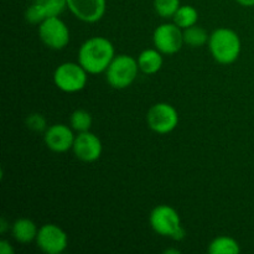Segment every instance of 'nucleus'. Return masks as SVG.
Listing matches in <instances>:
<instances>
[{"mask_svg": "<svg viewBox=\"0 0 254 254\" xmlns=\"http://www.w3.org/2000/svg\"><path fill=\"white\" fill-rule=\"evenodd\" d=\"M116 57V49L109 39L93 36L79 46L77 61L89 74L104 73Z\"/></svg>", "mask_w": 254, "mask_h": 254, "instance_id": "nucleus-1", "label": "nucleus"}, {"mask_svg": "<svg viewBox=\"0 0 254 254\" xmlns=\"http://www.w3.org/2000/svg\"><path fill=\"white\" fill-rule=\"evenodd\" d=\"M208 50L216 62L221 64H232L240 57L242 41L235 30L218 27L210 34Z\"/></svg>", "mask_w": 254, "mask_h": 254, "instance_id": "nucleus-2", "label": "nucleus"}, {"mask_svg": "<svg viewBox=\"0 0 254 254\" xmlns=\"http://www.w3.org/2000/svg\"><path fill=\"white\" fill-rule=\"evenodd\" d=\"M149 225L156 235L161 237L180 241L185 237V230L181 225L178 211L169 205H158L149 215Z\"/></svg>", "mask_w": 254, "mask_h": 254, "instance_id": "nucleus-3", "label": "nucleus"}, {"mask_svg": "<svg viewBox=\"0 0 254 254\" xmlns=\"http://www.w3.org/2000/svg\"><path fill=\"white\" fill-rule=\"evenodd\" d=\"M139 72L140 69L136 59L130 55L121 54L116 55L104 73L107 82L112 88L126 89L134 83Z\"/></svg>", "mask_w": 254, "mask_h": 254, "instance_id": "nucleus-4", "label": "nucleus"}, {"mask_svg": "<svg viewBox=\"0 0 254 254\" xmlns=\"http://www.w3.org/2000/svg\"><path fill=\"white\" fill-rule=\"evenodd\" d=\"M88 72L77 62H64L54 72V83L64 93H77L86 87Z\"/></svg>", "mask_w": 254, "mask_h": 254, "instance_id": "nucleus-5", "label": "nucleus"}, {"mask_svg": "<svg viewBox=\"0 0 254 254\" xmlns=\"http://www.w3.org/2000/svg\"><path fill=\"white\" fill-rule=\"evenodd\" d=\"M179 112L166 102H159L151 106L146 113V124L156 134L165 135L171 133L179 126Z\"/></svg>", "mask_w": 254, "mask_h": 254, "instance_id": "nucleus-6", "label": "nucleus"}, {"mask_svg": "<svg viewBox=\"0 0 254 254\" xmlns=\"http://www.w3.org/2000/svg\"><path fill=\"white\" fill-rule=\"evenodd\" d=\"M39 37L45 46L59 51L69 44L71 34L66 22L60 16H54L40 22Z\"/></svg>", "mask_w": 254, "mask_h": 254, "instance_id": "nucleus-7", "label": "nucleus"}, {"mask_svg": "<svg viewBox=\"0 0 254 254\" xmlns=\"http://www.w3.org/2000/svg\"><path fill=\"white\" fill-rule=\"evenodd\" d=\"M153 44L163 55H175L183 49L184 30L175 22H165L154 30Z\"/></svg>", "mask_w": 254, "mask_h": 254, "instance_id": "nucleus-8", "label": "nucleus"}, {"mask_svg": "<svg viewBox=\"0 0 254 254\" xmlns=\"http://www.w3.org/2000/svg\"><path fill=\"white\" fill-rule=\"evenodd\" d=\"M36 246L46 254H61L67 250L68 236L64 228L55 223H45L39 228Z\"/></svg>", "mask_w": 254, "mask_h": 254, "instance_id": "nucleus-9", "label": "nucleus"}, {"mask_svg": "<svg viewBox=\"0 0 254 254\" xmlns=\"http://www.w3.org/2000/svg\"><path fill=\"white\" fill-rule=\"evenodd\" d=\"M72 151L78 160L83 163H93L102 156L103 145L99 136L88 130L83 133H77Z\"/></svg>", "mask_w": 254, "mask_h": 254, "instance_id": "nucleus-10", "label": "nucleus"}, {"mask_svg": "<svg viewBox=\"0 0 254 254\" xmlns=\"http://www.w3.org/2000/svg\"><path fill=\"white\" fill-rule=\"evenodd\" d=\"M73 131L71 126H66L62 123L52 124V126L47 127V129L45 130V145L54 153L61 154L72 150L74 138H76Z\"/></svg>", "mask_w": 254, "mask_h": 254, "instance_id": "nucleus-11", "label": "nucleus"}, {"mask_svg": "<svg viewBox=\"0 0 254 254\" xmlns=\"http://www.w3.org/2000/svg\"><path fill=\"white\" fill-rule=\"evenodd\" d=\"M67 9L79 21L93 24L106 14L107 0H67Z\"/></svg>", "mask_w": 254, "mask_h": 254, "instance_id": "nucleus-12", "label": "nucleus"}, {"mask_svg": "<svg viewBox=\"0 0 254 254\" xmlns=\"http://www.w3.org/2000/svg\"><path fill=\"white\" fill-rule=\"evenodd\" d=\"M67 9V0H32L25 11V19L30 24L42 22L49 17L60 16Z\"/></svg>", "mask_w": 254, "mask_h": 254, "instance_id": "nucleus-13", "label": "nucleus"}, {"mask_svg": "<svg viewBox=\"0 0 254 254\" xmlns=\"http://www.w3.org/2000/svg\"><path fill=\"white\" fill-rule=\"evenodd\" d=\"M11 236L16 242L21 245H29V243L36 241L39 227L36 223L30 218H17L11 225Z\"/></svg>", "mask_w": 254, "mask_h": 254, "instance_id": "nucleus-14", "label": "nucleus"}, {"mask_svg": "<svg viewBox=\"0 0 254 254\" xmlns=\"http://www.w3.org/2000/svg\"><path fill=\"white\" fill-rule=\"evenodd\" d=\"M139 69L144 74H155L161 69L164 64L163 54L158 49H146L139 54L136 57Z\"/></svg>", "mask_w": 254, "mask_h": 254, "instance_id": "nucleus-15", "label": "nucleus"}, {"mask_svg": "<svg viewBox=\"0 0 254 254\" xmlns=\"http://www.w3.org/2000/svg\"><path fill=\"white\" fill-rule=\"evenodd\" d=\"M210 254H238L241 252V246L230 236H218L213 238L207 248Z\"/></svg>", "mask_w": 254, "mask_h": 254, "instance_id": "nucleus-16", "label": "nucleus"}, {"mask_svg": "<svg viewBox=\"0 0 254 254\" xmlns=\"http://www.w3.org/2000/svg\"><path fill=\"white\" fill-rule=\"evenodd\" d=\"M173 21L183 30L193 26L198 21V11L192 5H181L173 17Z\"/></svg>", "mask_w": 254, "mask_h": 254, "instance_id": "nucleus-17", "label": "nucleus"}, {"mask_svg": "<svg viewBox=\"0 0 254 254\" xmlns=\"http://www.w3.org/2000/svg\"><path fill=\"white\" fill-rule=\"evenodd\" d=\"M208 39H210L208 32L203 27L197 26V24L184 30V42H185V45L193 47V49L207 45Z\"/></svg>", "mask_w": 254, "mask_h": 254, "instance_id": "nucleus-18", "label": "nucleus"}, {"mask_svg": "<svg viewBox=\"0 0 254 254\" xmlns=\"http://www.w3.org/2000/svg\"><path fill=\"white\" fill-rule=\"evenodd\" d=\"M92 123H93V119H92L91 113L86 109H76L72 112L69 117V126L77 133L91 130Z\"/></svg>", "mask_w": 254, "mask_h": 254, "instance_id": "nucleus-19", "label": "nucleus"}, {"mask_svg": "<svg viewBox=\"0 0 254 254\" xmlns=\"http://www.w3.org/2000/svg\"><path fill=\"white\" fill-rule=\"evenodd\" d=\"M154 10L163 19H173L181 6L180 0H154Z\"/></svg>", "mask_w": 254, "mask_h": 254, "instance_id": "nucleus-20", "label": "nucleus"}, {"mask_svg": "<svg viewBox=\"0 0 254 254\" xmlns=\"http://www.w3.org/2000/svg\"><path fill=\"white\" fill-rule=\"evenodd\" d=\"M26 126L27 128L31 129L34 131H42L46 130V119L41 116V114H30L26 118Z\"/></svg>", "mask_w": 254, "mask_h": 254, "instance_id": "nucleus-21", "label": "nucleus"}, {"mask_svg": "<svg viewBox=\"0 0 254 254\" xmlns=\"http://www.w3.org/2000/svg\"><path fill=\"white\" fill-rule=\"evenodd\" d=\"M14 248L10 245L9 241L1 240L0 241V253L1 254H14Z\"/></svg>", "mask_w": 254, "mask_h": 254, "instance_id": "nucleus-22", "label": "nucleus"}, {"mask_svg": "<svg viewBox=\"0 0 254 254\" xmlns=\"http://www.w3.org/2000/svg\"><path fill=\"white\" fill-rule=\"evenodd\" d=\"M236 2H238L241 6H246V7L254 6V0H236Z\"/></svg>", "mask_w": 254, "mask_h": 254, "instance_id": "nucleus-23", "label": "nucleus"}, {"mask_svg": "<svg viewBox=\"0 0 254 254\" xmlns=\"http://www.w3.org/2000/svg\"><path fill=\"white\" fill-rule=\"evenodd\" d=\"M7 228H11V227H10V226H7V222L5 218H1V220H0V232L5 233L6 232Z\"/></svg>", "mask_w": 254, "mask_h": 254, "instance_id": "nucleus-24", "label": "nucleus"}, {"mask_svg": "<svg viewBox=\"0 0 254 254\" xmlns=\"http://www.w3.org/2000/svg\"><path fill=\"white\" fill-rule=\"evenodd\" d=\"M165 253H174V254H179V253H180V251H179V250H168V251H165Z\"/></svg>", "mask_w": 254, "mask_h": 254, "instance_id": "nucleus-25", "label": "nucleus"}]
</instances>
